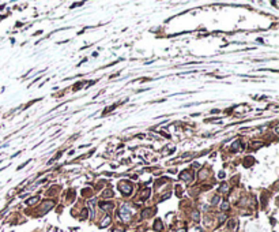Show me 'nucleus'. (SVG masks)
Here are the masks:
<instances>
[{
    "mask_svg": "<svg viewBox=\"0 0 279 232\" xmlns=\"http://www.w3.org/2000/svg\"><path fill=\"white\" fill-rule=\"evenodd\" d=\"M118 190L121 191L124 195H129L132 193V184L131 183H127V182H123L118 184Z\"/></svg>",
    "mask_w": 279,
    "mask_h": 232,
    "instance_id": "f257e3e1",
    "label": "nucleus"
},
{
    "mask_svg": "<svg viewBox=\"0 0 279 232\" xmlns=\"http://www.w3.org/2000/svg\"><path fill=\"white\" fill-rule=\"evenodd\" d=\"M120 216H121V219L123 220H129V210H128L125 206H123L121 207V210H120Z\"/></svg>",
    "mask_w": 279,
    "mask_h": 232,
    "instance_id": "f03ea898",
    "label": "nucleus"
},
{
    "mask_svg": "<svg viewBox=\"0 0 279 232\" xmlns=\"http://www.w3.org/2000/svg\"><path fill=\"white\" fill-rule=\"evenodd\" d=\"M99 206H101L104 210H110V209L113 207V203H110V202H101V203H99Z\"/></svg>",
    "mask_w": 279,
    "mask_h": 232,
    "instance_id": "7ed1b4c3",
    "label": "nucleus"
},
{
    "mask_svg": "<svg viewBox=\"0 0 279 232\" xmlns=\"http://www.w3.org/2000/svg\"><path fill=\"white\" fill-rule=\"evenodd\" d=\"M180 179H184V180H192L193 179V176L192 175H189V173H186V172H182L181 175H180Z\"/></svg>",
    "mask_w": 279,
    "mask_h": 232,
    "instance_id": "20e7f679",
    "label": "nucleus"
},
{
    "mask_svg": "<svg viewBox=\"0 0 279 232\" xmlns=\"http://www.w3.org/2000/svg\"><path fill=\"white\" fill-rule=\"evenodd\" d=\"M154 228H155V231H162V223L159 221V220H157V221H155Z\"/></svg>",
    "mask_w": 279,
    "mask_h": 232,
    "instance_id": "39448f33",
    "label": "nucleus"
},
{
    "mask_svg": "<svg viewBox=\"0 0 279 232\" xmlns=\"http://www.w3.org/2000/svg\"><path fill=\"white\" fill-rule=\"evenodd\" d=\"M38 197H33V198H30V199H27V205H33V203H35V202H38Z\"/></svg>",
    "mask_w": 279,
    "mask_h": 232,
    "instance_id": "423d86ee",
    "label": "nucleus"
},
{
    "mask_svg": "<svg viewBox=\"0 0 279 232\" xmlns=\"http://www.w3.org/2000/svg\"><path fill=\"white\" fill-rule=\"evenodd\" d=\"M148 195H150V190H144V191H143V194L140 195V198H142V199H146V198L148 197Z\"/></svg>",
    "mask_w": 279,
    "mask_h": 232,
    "instance_id": "0eeeda50",
    "label": "nucleus"
},
{
    "mask_svg": "<svg viewBox=\"0 0 279 232\" xmlns=\"http://www.w3.org/2000/svg\"><path fill=\"white\" fill-rule=\"evenodd\" d=\"M109 223H110V217H106V219L104 220V221H102L101 227H106V225H108V224H109Z\"/></svg>",
    "mask_w": 279,
    "mask_h": 232,
    "instance_id": "6e6552de",
    "label": "nucleus"
},
{
    "mask_svg": "<svg viewBox=\"0 0 279 232\" xmlns=\"http://www.w3.org/2000/svg\"><path fill=\"white\" fill-rule=\"evenodd\" d=\"M227 190H229V187H227V186H226V184H222V187H221V193H223V191L226 193Z\"/></svg>",
    "mask_w": 279,
    "mask_h": 232,
    "instance_id": "1a4fd4ad",
    "label": "nucleus"
},
{
    "mask_svg": "<svg viewBox=\"0 0 279 232\" xmlns=\"http://www.w3.org/2000/svg\"><path fill=\"white\" fill-rule=\"evenodd\" d=\"M227 209H229L227 202H223V203H222V210H227Z\"/></svg>",
    "mask_w": 279,
    "mask_h": 232,
    "instance_id": "9d476101",
    "label": "nucleus"
},
{
    "mask_svg": "<svg viewBox=\"0 0 279 232\" xmlns=\"http://www.w3.org/2000/svg\"><path fill=\"white\" fill-rule=\"evenodd\" d=\"M193 220H196V221L199 220V213L198 212H193Z\"/></svg>",
    "mask_w": 279,
    "mask_h": 232,
    "instance_id": "9b49d317",
    "label": "nucleus"
},
{
    "mask_svg": "<svg viewBox=\"0 0 279 232\" xmlns=\"http://www.w3.org/2000/svg\"><path fill=\"white\" fill-rule=\"evenodd\" d=\"M112 191H106V193H104V197H112Z\"/></svg>",
    "mask_w": 279,
    "mask_h": 232,
    "instance_id": "f8f14e48",
    "label": "nucleus"
}]
</instances>
